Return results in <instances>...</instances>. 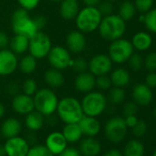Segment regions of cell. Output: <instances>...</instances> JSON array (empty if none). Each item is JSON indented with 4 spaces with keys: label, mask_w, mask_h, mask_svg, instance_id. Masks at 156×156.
<instances>
[{
    "label": "cell",
    "mask_w": 156,
    "mask_h": 156,
    "mask_svg": "<svg viewBox=\"0 0 156 156\" xmlns=\"http://www.w3.org/2000/svg\"><path fill=\"white\" fill-rule=\"evenodd\" d=\"M44 81L50 88L55 89V88L62 87L63 86L64 76L62 73V71L51 67L45 72Z\"/></svg>",
    "instance_id": "23"
},
{
    "label": "cell",
    "mask_w": 156,
    "mask_h": 156,
    "mask_svg": "<svg viewBox=\"0 0 156 156\" xmlns=\"http://www.w3.org/2000/svg\"><path fill=\"white\" fill-rule=\"evenodd\" d=\"M1 137H2V135H1V133H0V140H1Z\"/></svg>",
    "instance_id": "60"
},
{
    "label": "cell",
    "mask_w": 156,
    "mask_h": 156,
    "mask_svg": "<svg viewBox=\"0 0 156 156\" xmlns=\"http://www.w3.org/2000/svg\"><path fill=\"white\" fill-rule=\"evenodd\" d=\"M44 123H45V117L35 109L26 115L25 126L30 131L41 130L43 128Z\"/></svg>",
    "instance_id": "24"
},
{
    "label": "cell",
    "mask_w": 156,
    "mask_h": 156,
    "mask_svg": "<svg viewBox=\"0 0 156 156\" xmlns=\"http://www.w3.org/2000/svg\"><path fill=\"white\" fill-rule=\"evenodd\" d=\"M44 145L53 155H59L68 146V142L62 132L52 131L46 137Z\"/></svg>",
    "instance_id": "17"
},
{
    "label": "cell",
    "mask_w": 156,
    "mask_h": 156,
    "mask_svg": "<svg viewBox=\"0 0 156 156\" xmlns=\"http://www.w3.org/2000/svg\"><path fill=\"white\" fill-rule=\"evenodd\" d=\"M136 8L130 1H124L120 4L119 9V16L125 21L130 20L136 14Z\"/></svg>",
    "instance_id": "31"
},
{
    "label": "cell",
    "mask_w": 156,
    "mask_h": 156,
    "mask_svg": "<svg viewBox=\"0 0 156 156\" xmlns=\"http://www.w3.org/2000/svg\"><path fill=\"white\" fill-rule=\"evenodd\" d=\"M60 16L65 20H74L79 12V4L73 0H62L60 2Z\"/></svg>",
    "instance_id": "22"
},
{
    "label": "cell",
    "mask_w": 156,
    "mask_h": 156,
    "mask_svg": "<svg viewBox=\"0 0 156 156\" xmlns=\"http://www.w3.org/2000/svg\"><path fill=\"white\" fill-rule=\"evenodd\" d=\"M38 84L33 78H28L22 85V93L33 97L35 93L38 91Z\"/></svg>",
    "instance_id": "36"
},
{
    "label": "cell",
    "mask_w": 156,
    "mask_h": 156,
    "mask_svg": "<svg viewBox=\"0 0 156 156\" xmlns=\"http://www.w3.org/2000/svg\"><path fill=\"white\" fill-rule=\"evenodd\" d=\"M18 2L20 8L28 11H31L39 6L41 0H18Z\"/></svg>",
    "instance_id": "43"
},
{
    "label": "cell",
    "mask_w": 156,
    "mask_h": 156,
    "mask_svg": "<svg viewBox=\"0 0 156 156\" xmlns=\"http://www.w3.org/2000/svg\"><path fill=\"white\" fill-rule=\"evenodd\" d=\"M132 129V133L136 138H140L142 137L146 132H147V124L144 120H140L139 119L138 122L135 124V126Z\"/></svg>",
    "instance_id": "41"
},
{
    "label": "cell",
    "mask_w": 156,
    "mask_h": 156,
    "mask_svg": "<svg viewBox=\"0 0 156 156\" xmlns=\"http://www.w3.org/2000/svg\"><path fill=\"white\" fill-rule=\"evenodd\" d=\"M73 86L76 91L79 93L87 94L91 92L96 87V76L87 71L77 73L74 78Z\"/></svg>",
    "instance_id": "16"
},
{
    "label": "cell",
    "mask_w": 156,
    "mask_h": 156,
    "mask_svg": "<svg viewBox=\"0 0 156 156\" xmlns=\"http://www.w3.org/2000/svg\"><path fill=\"white\" fill-rule=\"evenodd\" d=\"M134 6L140 13H147L152 9L153 0H134Z\"/></svg>",
    "instance_id": "39"
},
{
    "label": "cell",
    "mask_w": 156,
    "mask_h": 156,
    "mask_svg": "<svg viewBox=\"0 0 156 156\" xmlns=\"http://www.w3.org/2000/svg\"><path fill=\"white\" fill-rule=\"evenodd\" d=\"M153 116H154V117L156 118V108H155L153 109Z\"/></svg>",
    "instance_id": "56"
},
{
    "label": "cell",
    "mask_w": 156,
    "mask_h": 156,
    "mask_svg": "<svg viewBox=\"0 0 156 156\" xmlns=\"http://www.w3.org/2000/svg\"><path fill=\"white\" fill-rule=\"evenodd\" d=\"M110 79L112 86L117 87H125L129 84L130 81V75L129 73L124 69V68H117L114 71H112L110 74Z\"/></svg>",
    "instance_id": "27"
},
{
    "label": "cell",
    "mask_w": 156,
    "mask_h": 156,
    "mask_svg": "<svg viewBox=\"0 0 156 156\" xmlns=\"http://www.w3.org/2000/svg\"><path fill=\"white\" fill-rule=\"evenodd\" d=\"M71 68L77 73L86 72L88 69V62L85 58L77 57V58L73 59Z\"/></svg>",
    "instance_id": "38"
},
{
    "label": "cell",
    "mask_w": 156,
    "mask_h": 156,
    "mask_svg": "<svg viewBox=\"0 0 156 156\" xmlns=\"http://www.w3.org/2000/svg\"><path fill=\"white\" fill-rule=\"evenodd\" d=\"M145 85L150 88L156 87V72H149L145 77Z\"/></svg>",
    "instance_id": "45"
},
{
    "label": "cell",
    "mask_w": 156,
    "mask_h": 156,
    "mask_svg": "<svg viewBox=\"0 0 156 156\" xmlns=\"http://www.w3.org/2000/svg\"><path fill=\"white\" fill-rule=\"evenodd\" d=\"M112 87L111 79L108 74L99 75L96 77V87L99 91H106L110 89Z\"/></svg>",
    "instance_id": "35"
},
{
    "label": "cell",
    "mask_w": 156,
    "mask_h": 156,
    "mask_svg": "<svg viewBox=\"0 0 156 156\" xmlns=\"http://www.w3.org/2000/svg\"><path fill=\"white\" fill-rule=\"evenodd\" d=\"M102 18L97 7L86 6L82 9H79V12L75 17V25L77 30L81 32L91 33L98 29Z\"/></svg>",
    "instance_id": "3"
},
{
    "label": "cell",
    "mask_w": 156,
    "mask_h": 156,
    "mask_svg": "<svg viewBox=\"0 0 156 156\" xmlns=\"http://www.w3.org/2000/svg\"><path fill=\"white\" fill-rule=\"evenodd\" d=\"M138 111V105L135 102H128L123 107V114L125 117L130 115H136Z\"/></svg>",
    "instance_id": "44"
},
{
    "label": "cell",
    "mask_w": 156,
    "mask_h": 156,
    "mask_svg": "<svg viewBox=\"0 0 156 156\" xmlns=\"http://www.w3.org/2000/svg\"><path fill=\"white\" fill-rule=\"evenodd\" d=\"M37 59L31 54H27L19 61L18 68L22 73L29 75L35 72V70L37 69Z\"/></svg>",
    "instance_id": "30"
},
{
    "label": "cell",
    "mask_w": 156,
    "mask_h": 156,
    "mask_svg": "<svg viewBox=\"0 0 156 156\" xmlns=\"http://www.w3.org/2000/svg\"><path fill=\"white\" fill-rule=\"evenodd\" d=\"M73 1H78V0H73Z\"/></svg>",
    "instance_id": "61"
},
{
    "label": "cell",
    "mask_w": 156,
    "mask_h": 156,
    "mask_svg": "<svg viewBox=\"0 0 156 156\" xmlns=\"http://www.w3.org/2000/svg\"><path fill=\"white\" fill-rule=\"evenodd\" d=\"M126 98V93L123 88L114 87L113 88H110L109 94H108V100L110 103L114 105L121 104Z\"/></svg>",
    "instance_id": "32"
},
{
    "label": "cell",
    "mask_w": 156,
    "mask_h": 156,
    "mask_svg": "<svg viewBox=\"0 0 156 156\" xmlns=\"http://www.w3.org/2000/svg\"><path fill=\"white\" fill-rule=\"evenodd\" d=\"M0 77H1V76H0Z\"/></svg>",
    "instance_id": "62"
},
{
    "label": "cell",
    "mask_w": 156,
    "mask_h": 156,
    "mask_svg": "<svg viewBox=\"0 0 156 156\" xmlns=\"http://www.w3.org/2000/svg\"><path fill=\"white\" fill-rule=\"evenodd\" d=\"M113 62L107 54H97L88 62V70L96 77L108 74L111 72Z\"/></svg>",
    "instance_id": "11"
},
{
    "label": "cell",
    "mask_w": 156,
    "mask_h": 156,
    "mask_svg": "<svg viewBox=\"0 0 156 156\" xmlns=\"http://www.w3.org/2000/svg\"><path fill=\"white\" fill-rule=\"evenodd\" d=\"M34 108L44 117H50L56 112L58 106V97L50 87L38 89L33 96Z\"/></svg>",
    "instance_id": "5"
},
{
    "label": "cell",
    "mask_w": 156,
    "mask_h": 156,
    "mask_svg": "<svg viewBox=\"0 0 156 156\" xmlns=\"http://www.w3.org/2000/svg\"><path fill=\"white\" fill-rule=\"evenodd\" d=\"M56 113L64 124L78 123L84 116L81 102L73 97H65L60 99Z\"/></svg>",
    "instance_id": "1"
},
{
    "label": "cell",
    "mask_w": 156,
    "mask_h": 156,
    "mask_svg": "<svg viewBox=\"0 0 156 156\" xmlns=\"http://www.w3.org/2000/svg\"><path fill=\"white\" fill-rule=\"evenodd\" d=\"M145 148L143 143L137 140L133 139L129 140L123 150V156H144Z\"/></svg>",
    "instance_id": "29"
},
{
    "label": "cell",
    "mask_w": 156,
    "mask_h": 156,
    "mask_svg": "<svg viewBox=\"0 0 156 156\" xmlns=\"http://www.w3.org/2000/svg\"><path fill=\"white\" fill-rule=\"evenodd\" d=\"M83 135L87 137L97 136L101 129V124L96 117H90L84 115L83 118L78 122Z\"/></svg>",
    "instance_id": "20"
},
{
    "label": "cell",
    "mask_w": 156,
    "mask_h": 156,
    "mask_svg": "<svg viewBox=\"0 0 156 156\" xmlns=\"http://www.w3.org/2000/svg\"><path fill=\"white\" fill-rule=\"evenodd\" d=\"M152 156H156V150L154 151V152H153V154H152Z\"/></svg>",
    "instance_id": "58"
},
{
    "label": "cell",
    "mask_w": 156,
    "mask_h": 156,
    "mask_svg": "<svg viewBox=\"0 0 156 156\" xmlns=\"http://www.w3.org/2000/svg\"><path fill=\"white\" fill-rule=\"evenodd\" d=\"M48 62L51 67L62 71L66 68H71L73 59L71 56L70 51L66 47L62 46H52L48 55Z\"/></svg>",
    "instance_id": "10"
},
{
    "label": "cell",
    "mask_w": 156,
    "mask_h": 156,
    "mask_svg": "<svg viewBox=\"0 0 156 156\" xmlns=\"http://www.w3.org/2000/svg\"><path fill=\"white\" fill-rule=\"evenodd\" d=\"M22 129L21 122L16 118H9L5 119L0 126V133L5 139L19 136Z\"/></svg>",
    "instance_id": "21"
},
{
    "label": "cell",
    "mask_w": 156,
    "mask_h": 156,
    "mask_svg": "<svg viewBox=\"0 0 156 156\" xmlns=\"http://www.w3.org/2000/svg\"><path fill=\"white\" fill-rule=\"evenodd\" d=\"M126 21L119 15L111 14L102 18L98 30L100 36L104 40L108 41H113L122 38L126 32Z\"/></svg>",
    "instance_id": "2"
},
{
    "label": "cell",
    "mask_w": 156,
    "mask_h": 156,
    "mask_svg": "<svg viewBox=\"0 0 156 156\" xmlns=\"http://www.w3.org/2000/svg\"><path fill=\"white\" fill-rule=\"evenodd\" d=\"M6 114V108L5 106L0 102V119H2Z\"/></svg>",
    "instance_id": "53"
},
{
    "label": "cell",
    "mask_w": 156,
    "mask_h": 156,
    "mask_svg": "<svg viewBox=\"0 0 156 156\" xmlns=\"http://www.w3.org/2000/svg\"><path fill=\"white\" fill-rule=\"evenodd\" d=\"M30 144L27 139L19 136L7 139L4 143V148L7 156H26Z\"/></svg>",
    "instance_id": "12"
},
{
    "label": "cell",
    "mask_w": 156,
    "mask_h": 156,
    "mask_svg": "<svg viewBox=\"0 0 156 156\" xmlns=\"http://www.w3.org/2000/svg\"><path fill=\"white\" fill-rule=\"evenodd\" d=\"M132 98L138 106H148L153 98L151 88L145 84H138L132 89Z\"/></svg>",
    "instance_id": "19"
},
{
    "label": "cell",
    "mask_w": 156,
    "mask_h": 156,
    "mask_svg": "<svg viewBox=\"0 0 156 156\" xmlns=\"http://www.w3.org/2000/svg\"><path fill=\"white\" fill-rule=\"evenodd\" d=\"M58 156H82L78 148L74 147H66Z\"/></svg>",
    "instance_id": "46"
},
{
    "label": "cell",
    "mask_w": 156,
    "mask_h": 156,
    "mask_svg": "<svg viewBox=\"0 0 156 156\" xmlns=\"http://www.w3.org/2000/svg\"><path fill=\"white\" fill-rule=\"evenodd\" d=\"M33 20L36 24V27L38 30H42L46 26V18L42 15H38L35 18H33Z\"/></svg>",
    "instance_id": "47"
},
{
    "label": "cell",
    "mask_w": 156,
    "mask_h": 156,
    "mask_svg": "<svg viewBox=\"0 0 156 156\" xmlns=\"http://www.w3.org/2000/svg\"><path fill=\"white\" fill-rule=\"evenodd\" d=\"M128 62H129V67L133 71H140L143 67L144 59H143V57L140 54L133 52L131 54V56L129 57V59L128 60Z\"/></svg>",
    "instance_id": "37"
},
{
    "label": "cell",
    "mask_w": 156,
    "mask_h": 156,
    "mask_svg": "<svg viewBox=\"0 0 156 156\" xmlns=\"http://www.w3.org/2000/svg\"><path fill=\"white\" fill-rule=\"evenodd\" d=\"M85 6L88 7H98V4L101 2V0H82Z\"/></svg>",
    "instance_id": "52"
},
{
    "label": "cell",
    "mask_w": 156,
    "mask_h": 156,
    "mask_svg": "<svg viewBox=\"0 0 156 156\" xmlns=\"http://www.w3.org/2000/svg\"><path fill=\"white\" fill-rule=\"evenodd\" d=\"M82 156H98L102 150L101 143L98 140L94 137H86L82 138L79 141L78 146Z\"/></svg>",
    "instance_id": "18"
},
{
    "label": "cell",
    "mask_w": 156,
    "mask_h": 156,
    "mask_svg": "<svg viewBox=\"0 0 156 156\" xmlns=\"http://www.w3.org/2000/svg\"><path fill=\"white\" fill-rule=\"evenodd\" d=\"M134 51V48L131 42L126 39H118L111 41L108 47V57L111 59L112 62L117 64H121L129 59Z\"/></svg>",
    "instance_id": "7"
},
{
    "label": "cell",
    "mask_w": 156,
    "mask_h": 156,
    "mask_svg": "<svg viewBox=\"0 0 156 156\" xmlns=\"http://www.w3.org/2000/svg\"><path fill=\"white\" fill-rule=\"evenodd\" d=\"M65 45L70 52L75 54L81 53L87 46L85 33L78 30L70 31L65 38Z\"/></svg>",
    "instance_id": "15"
},
{
    "label": "cell",
    "mask_w": 156,
    "mask_h": 156,
    "mask_svg": "<svg viewBox=\"0 0 156 156\" xmlns=\"http://www.w3.org/2000/svg\"><path fill=\"white\" fill-rule=\"evenodd\" d=\"M130 42L135 50L139 51H144L151 48L152 44V38L149 33L140 31L133 35Z\"/></svg>",
    "instance_id": "26"
},
{
    "label": "cell",
    "mask_w": 156,
    "mask_h": 156,
    "mask_svg": "<svg viewBox=\"0 0 156 156\" xmlns=\"http://www.w3.org/2000/svg\"><path fill=\"white\" fill-rule=\"evenodd\" d=\"M103 156H123V154L118 149H110V150L107 151Z\"/></svg>",
    "instance_id": "51"
},
{
    "label": "cell",
    "mask_w": 156,
    "mask_h": 156,
    "mask_svg": "<svg viewBox=\"0 0 156 156\" xmlns=\"http://www.w3.org/2000/svg\"><path fill=\"white\" fill-rule=\"evenodd\" d=\"M128 131L125 119L121 117H112L107 120L104 127V133L106 138L112 143L121 142Z\"/></svg>",
    "instance_id": "8"
},
{
    "label": "cell",
    "mask_w": 156,
    "mask_h": 156,
    "mask_svg": "<svg viewBox=\"0 0 156 156\" xmlns=\"http://www.w3.org/2000/svg\"><path fill=\"white\" fill-rule=\"evenodd\" d=\"M11 108L13 111L19 115H24L30 113L33 111L34 108V102L33 97L28 96L24 93H19L13 97L11 102Z\"/></svg>",
    "instance_id": "14"
},
{
    "label": "cell",
    "mask_w": 156,
    "mask_h": 156,
    "mask_svg": "<svg viewBox=\"0 0 156 156\" xmlns=\"http://www.w3.org/2000/svg\"><path fill=\"white\" fill-rule=\"evenodd\" d=\"M144 18H145V16H144V15H141V16H140V18H139L140 21L143 23V22H144Z\"/></svg>",
    "instance_id": "55"
},
{
    "label": "cell",
    "mask_w": 156,
    "mask_h": 156,
    "mask_svg": "<svg viewBox=\"0 0 156 156\" xmlns=\"http://www.w3.org/2000/svg\"><path fill=\"white\" fill-rule=\"evenodd\" d=\"M9 41L10 39L9 38L8 34L0 30V50L7 49L9 45Z\"/></svg>",
    "instance_id": "48"
},
{
    "label": "cell",
    "mask_w": 156,
    "mask_h": 156,
    "mask_svg": "<svg viewBox=\"0 0 156 156\" xmlns=\"http://www.w3.org/2000/svg\"><path fill=\"white\" fill-rule=\"evenodd\" d=\"M107 1H110V2H112V1H116V0H107Z\"/></svg>",
    "instance_id": "59"
},
{
    "label": "cell",
    "mask_w": 156,
    "mask_h": 156,
    "mask_svg": "<svg viewBox=\"0 0 156 156\" xmlns=\"http://www.w3.org/2000/svg\"><path fill=\"white\" fill-rule=\"evenodd\" d=\"M29 38L19 34H14L9 41V50H11L17 55L23 54L29 50Z\"/></svg>",
    "instance_id": "28"
},
{
    "label": "cell",
    "mask_w": 156,
    "mask_h": 156,
    "mask_svg": "<svg viewBox=\"0 0 156 156\" xmlns=\"http://www.w3.org/2000/svg\"><path fill=\"white\" fill-rule=\"evenodd\" d=\"M11 27L14 34L22 35L29 39L40 31L36 27L33 18H30L29 15V11L22 8L18 9L13 12L11 17Z\"/></svg>",
    "instance_id": "4"
},
{
    "label": "cell",
    "mask_w": 156,
    "mask_h": 156,
    "mask_svg": "<svg viewBox=\"0 0 156 156\" xmlns=\"http://www.w3.org/2000/svg\"><path fill=\"white\" fill-rule=\"evenodd\" d=\"M51 47L52 45L51 38L45 32L40 30L31 38H30L28 51L30 54H31L37 60H40L47 57Z\"/></svg>",
    "instance_id": "9"
},
{
    "label": "cell",
    "mask_w": 156,
    "mask_h": 156,
    "mask_svg": "<svg viewBox=\"0 0 156 156\" xmlns=\"http://www.w3.org/2000/svg\"><path fill=\"white\" fill-rule=\"evenodd\" d=\"M144 24L146 29L151 32L156 34V9H151L147 13H145Z\"/></svg>",
    "instance_id": "33"
},
{
    "label": "cell",
    "mask_w": 156,
    "mask_h": 156,
    "mask_svg": "<svg viewBox=\"0 0 156 156\" xmlns=\"http://www.w3.org/2000/svg\"><path fill=\"white\" fill-rule=\"evenodd\" d=\"M26 156H54L44 144H34L30 147Z\"/></svg>",
    "instance_id": "34"
},
{
    "label": "cell",
    "mask_w": 156,
    "mask_h": 156,
    "mask_svg": "<svg viewBox=\"0 0 156 156\" xmlns=\"http://www.w3.org/2000/svg\"><path fill=\"white\" fill-rule=\"evenodd\" d=\"M8 92L13 97L19 94V87L16 83H11L8 86Z\"/></svg>",
    "instance_id": "50"
},
{
    "label": "cell",
    "mask_w": 156,
    "mask_h": 156,
    "mask_svg": "<svg viewBox=\"0 0 156 156\" xmlns=\"http://www.w3.org/2000/svg\"><path fill=\"white\" fill-rule=\"evenodd\" d=\"M62 135L64 136L66 141L68 143H76L79 142L84 136L82 130L78 125V123H68L65 124L62 131Z\"/></svg>",
    "instance_id": "25"
},
{
    "label": "cell",
    "mask_w": 156,
    "mask_h": 156,
    "mask_svg": "<svg viewBox=\"0 0 156 156\" xmlns=\"http://www.w3.org/2000/svg\"><path fill=\"white\" fill-rule=\"evenodd\" d=\"M19 60L9 49L0 50V76H8L12 74L18 69Z\"/></svg>",
    "instance_id": "13"
},
{
    "label": "cell",
    "mask_w": 156,
    "mask_h": 156,
    "mask_svg": "<svg viewBox=\"0 0 156 156\" xmlns=\"http://www.w3.org/2000/svg\"><path fill=\"white\" fill-rule=\"evenodd\" d=\"M143 65L149 72H156V51L147 54L144 59Z\"/></svg>",
    "instance_id": "40"
},
{
    "label": "cell",
    "mask_w": 156,
    "mask_h": 156,
    "mask_svg": "<svg viewBox=\"0 0 156 156\" xmlns=\"http://www.w3.org/2000/svg\"><path fill=\"white\" fill-rule=\"evenodd\" d=\"M51 1H52V2H61V1H62V0H51Z\"/></svg>",
    "instance_id": "57"
},
{
    "label": "cell",
    "mask_w": 156,
    "mask_h": 156,
    "mask_svg": "<svg viewBox=\"0 0 156 156\" xmlns=\"http://www.w3.org/2000/svg\"><path fill=\"white\" fill-rule=\"evenodd\" d=\"M125 122L128 128H133L135 126V124L138 122V118L136 117V115H130V116H127L125 117Z\"/></svg>",
    "instance_id": "49"
},
{
    "label": "cell",
    "mask_w": 156,
    "mask_h": 156,
    "mask_svg": "<svg viewBox=\"0 0 156 156\" xmlns=\"http://www.w3.org/2000/svg\"><path fill=\"white\" fill-rule=\"evenodd\" d=\"M97 8L98 9L102 17H106L113 14V5L111 4L110 1H107L106 0V1L100 2Z\"/></svg>",
    "instance_id": "42"
},
{
    "label": "cell",
    "mask_w": 156,
    "mask_h": 156,
    "mask_svg": "<svg viewBox=\"0 0 156 156\" xmlns=\"http://www.w3.org/2000/svg\"><path fill=\"white\" fill-rule=\"evenodd\" d=\"M84 115L96 117L100 116L107 108L108 99L101 91H91L85 94L80 101Z\"/></svg>",
    "instance_id": "6"
},
{
    "label": "cell",
    "mask_w": 156,
    "mask_h": 156,
    "mask_svg": "<svg viewBox=\"0 0 156 156\" xmlns=\"http://www.w3.org/2000/svg\"><path fill=\"white\" fill-rule=\"evenodd\" d=\"M0 156H7L4 145H1V144H0Z\"/></svg>",
    "instance_id": "54"
}]
</instances>
